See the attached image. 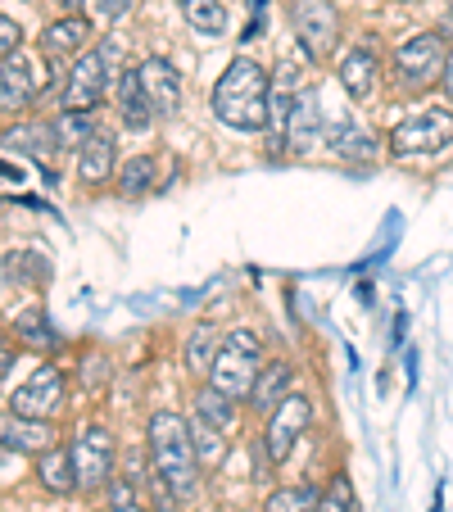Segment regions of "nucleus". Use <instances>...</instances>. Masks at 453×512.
Listing matches in <instances>:
<instances>
[{
	"instance_id": "28",
	"label": "nucleus",
	"mask_w": 453,
	"mask_h": 512,
	"mask_svg": "<svg viewBox=\"0 0 453 512\" xmlns=\"http://www.w3.org/2000/svg\"><path fill=\"white\" fill-rule=\"evenodd\" d=\"M331 150H336V159H345V164H372V159L381 155V141L345 127V132H331Z\"/></svg>"
},
{
	"instance_id": "20",
	"label": "nucleus",
	"mask_w": 453,
	"mask_h": 512,
	"mask_svg": "<svg viewBox=\"0 0 453 512\" xmlns=\"http://www.w3.org/2000/svg\"><path fill=\"white\" fill-rule=\"evenodd\" d=\"M0 150L5 155H32V159H50L55 145V127L50 123H19L10 132H0Z\"/></svg>"
},
{
	"instance_id": "22",
	"label": "nucleus",
	"mask_w": 453,
	"mask_h": 512,
	"mask_svg": "<svg viewBox=\"0 0 453 512\" xmlns=\"http://www.w3.org/2000/svg\"><path fill=\"white\" fill-rule=\"evenodd\" d=\"M118 182V195H127V200H141V195H150L159 186V159L155 155H132L118 164L114 173Z\"/></svg>"
},
{
	"instance_id": "35",
	"label": "nucleus",
	"mask_w": 453,
	"mask_h": 512,
	"mask_svg": "<svg viewBox=\"0 0 453 512\" xmlns=\"http://www.w3.org/2000/svg\"><path fill=\"white\" fill-rule=\"evenodd\" d=\"M440 91H444V100L453 105V50H449V59H444V73H440Z\"/></svg>"
},
{
	"instance_id": "8",
	"label": "nucleus",
	"mask_w": 453,
	"mask_h": 512,
	"mask_svg": "<svg viewBox=\"0 0 453 512\" xmlns=\"http://www.w3.org/2000/svg\"><path fill=\"white\" fill-rule=\"evenodd\" d=\"M327 123H322V109L313 91H286V123L277 127V136H268L272 150H286V155H309L318 150Z\"/></svg>"
},
{
	"instance_id": "37",
	"label": "nucleus",
	"mask_w": 453,
	"mask_h": 512,
	"mask_svg": "<svg viewBox=\"0 0 453 512\" xmlns=\"http://www.w3.org/2000/svg\"><path fill=\"white\" fill-rule=\"evenodd\" d=\"M449 28H453V0H449Z\"/></svg>"
},
{
	"instance_id": "16",
	"label": "nucleus",
	"mask_w": 453,
	"mask_h": 512,
	"mask_svg": "<svg viewBox=\"0 0 453 512\" xmlns=\"http://www.w3.org/2000/svg\"><path fill=\"white\" fill-rule=\"evenodd\" d=\"M55 445V426L37 422V417H19V413H5L0 417V449H10L19 458H37L41 449Z\"/></svg>"
},
{
	"instance_id": "27",
	"label": "nucleus",
	"mask_w": 453,
	"mask_h": 512,
	"mask_svg": "<svg viewBox=\"0 0 453 512\" xmlns=\"http://www.w3.org/2000/svg\"><path fill=\"white\" fill-rule=\"evenodd\" d=\"M14 336H19V345H28V349H41V354L59 345V331L50 327L46 309H23L19 318H14Z\"/></svg>"
},
{
	"instance_id": "34",
	"label": "nucleus",
	"mask_w": 453,
	"mask_h": 512,
	"mask_svg": "<svg viewBox=\"0 0 453 512\" xmlns=\"http://www.w3.org/2000/svg\"><path fill=\"white\" fill-rule=\"evenodd\" d=\"M50 5H55V19H68V14L87 10V0H50Z\"/></svg>"
},
{
	"instance_id": "32",
	"label": "nucleus",
	"mask_w": 453,
	"mask_h": 512,
	"mask_svg": "<svg viewBox=\"0 0 453 512\" xmlns=\"http://www.w3.org/2000/svg\"><path fill=\"white\" fill-rule=\"evenodd\" d=\"M136 0H87V14L100 23H118L123 14H132Z\"/></svg>"
},
{
	"instance_id": "39",
	"label": "nucleus",
	"mask_w": 453,
	"mask_h": 512,
	"mask_svg": "<svg viewBox=\"0 0 453 512\" xmlns=\"http://www.w3.org/2000/svg\"><path fill=\"white\" fill-rule=\"evenodd\" d=\"M0 345H5V336H0Z\"/></svg>"
},
{
	"instance_id": "5",
	"label": "nucleus",
	"mask_w": 453,
	"mask_h": 512,
	"mask_svg": "<svg viewBox=\"0 0 453 512\" xmlns=\"http://www.w3.org/2000/svg\"><path fill=\"white\" fill-rule=\"evenodd\" d=\"M453 145V109H413L390 127V155L395 159H431Z\"/></svg>"
},
{
	"instance_id": "24",
	"label": "nucleus",
	"mask_w": 453,
	"mask_h": 512,
	"mask_svg": "<svg viewBox=\"0 0 453 512\" xmlns=\"http://www.w3.org/2000/svg\"><path fill=\"white\" fill-rule=\"evenodd\" d=\"M50 127H55V145H59V150H73V155H78L82 141H91V136L100 132L96 109H59Z\"/></svg>"
},
{
	"instance_id": "14",
	"label": "nucleus",
	"mask_w": 453,
	"mask_h": 512,
	"mask_svg": "<svg viewBox=\"0 0 453 512\" xmlns=\"http://www.w3.org/2000/svg\"><path fill=\"white\" fill-rule=\"evenodd\" d=\"M96 46V28H91V14H68V19H50L41 32V55L64 64V59H78Z\"/></svg>"
},
{
	"instance_id": "26",
	"label": "nucleus",
	"mask_w": 453,
	"mask_h": 512,
	"mask_svg": "<svg viewBox=\"0 0 453 512\" xmlns=\"http://www.w3.org/2000/svg\"><path fill=\"white\" fill-rule=\"evenodd\" d=\"M182 19H186V28L200 32V37H222L227 23H232V14H227L222 0H182Z\"/></svg>"
},
{
	"instance_id": "38",
	"label": "nucleus",
	"mask_w": 453,
	"mask_h": 512,
	"mask_svg": "<svg viewBox=\"0 0 453 512\" xmlns=\"http://www.w3.org/2000/svg\"><path fill=\"white\" fill-rule=\"evenodd\" d=\"M399 5H417V0H399Z\"/></svg>"
},
{
	"instance_id": "10",
	"label": "nucleus",
	"mask_w": 453,
	"mask_h": 512,
	"mask_svg": "<svg viewBox=\"0 0 453 512\" xmlns=\"http://www.w3.org/2000/svg\"><path fill=\"white\" fill-rule=\"evenodd\" d=\"M64 399H68V381L55 363H41L28 381L10 395V413L19 417H37V422H55L64 413Z\"/></svg>"
},
{
	"instance_id": "2",
	"label": "nucleus",
	"mask_w": 453,
	"mask_h": 512,
	"mask_svg": "<svg viewBox=\"0 0 453 512\" xmlns=\"http://www.w3.org/2000/svg\"><path fill=\"white\" fill-rule=\"evenodd\" d=\"M145 440H150V472L173 490L177 503H191L200 494V454H195L191 440V422L182 413H155L145 426Z\"/></svg>"
},
{
	"instance_id": "19",
	"label": "nucleus",
	"mask_w": 453,
	"mask_h": 512,
	"mask_svg": "<svg viewBox=\"0 0 453 512\" xmlns=\"http://www.w3.org/2000/svg\"><path fill=\"white\" fill-rule=\"evenodd\" d=\"M290 390H295V368H290L286 358H272V363H263V372H259V381H254V390H250L245 404H250L254 413L268 417Z\"/></svg>"
},
{
	"instance_id": "31",
	"label": "nucleus",
	"mask_w": 453,
	"mask_h": 512,
	"mask_svg": "<svg viewBox=\"0 0 453 512\" xmlns=\"http://www.w3.org/2000/svg\"><path fill=\"white\" fill-rule=\"evenodd\" d=\"M313 512H354V490H349L345 476H331V485L318 494V508Z\"/></svg>"
},
{
	"instance_id": "29",
	"label": "nucleus",
	"mask_w": 453,
	"mask_h": 512,
	"mask_svg": "<svg viewBox=\"0 0 453 512\" xmlns=\"http://www.w3.org/2000/svg\"><path fill=\"white\" fill-rule=\"evenodd\" d=\"M191 440H195V454H200L204 472H209V467H218L222 458H227V431H218L213 422H204L200 413H195V422H191Z\"/></svg>"
},
{
	"instance_id": "3",
	"label": "nucleus",
	"mask_w": 453,
	"mask_h": 512,
	"mask_svg": "<svg viewBox=\"0 0 453 512\" xmlns=\"http://www.w3.org/2000/svg\"><path fill=\"white\" fill-rule=\"evenodd\" d=\"M263 363H268V349H263V336L254 327H232V331H222V345H218V358H213V368H209V386L222 390V395H232V399H250L254 381H259Z\"/></svg>"
},
{
	"instance_id": "4",
	"label": "nucleus",
	"mask_w": 453,
	"mask_h": 512,
	"mask_svg": "<svg viewBox=\"0 0 453 512\" xmlns=\"http://www.w3.org/2000/svg\"><path fill=\"white\" fill-rule=\"evenodd\" d=\"M444 59H449V41L444 32H413L395 46L390 55V78L404 96H422V91L440 87V73H444Z\"/></svg>"
},
{
	"instance_id": "13",
	"label": "nucleus",
	"mask_w": 453,
	"mask_h": 512,
	"mask_svg": "<svg viewBox=\"0 0 453 512\" xmlns=\"http://www.w3.org/2000/svg\"><path fill=\"white\" fill-rule=\"evenodd\" d=\"M336 82L345 87V96L367 100L376 91V82H381V50H376L367 37L354 41V46H345L336 59Z\"/></svg>"
},
{
	"instance_id": "15",
	"label": "nucleus",
	"mask_w": 453,
	"mask_h": 512,
	"mask_svg": "<svg viewBox=\"0 0 453 512\" xmlns=\"http://www.w3.org/2000/svg\"><path fill=\"white\" fill-rule=\"evenodd\" d=\"M136 78H141V91L150 100V109H155V118H173L182 109V78H177V68L168 59H159V55L141 59Z\"/></svg>"
},
{
	"instance_id": "23",
	"label": "nucleus",
	"mask_w": 453,
	"mask_h": 512,
	"mask_svg": "<svg viewBox=\"0 0 453 512\" xmlns=\"http://www.w3.org/2000/svg\"><path fill=\"white\" fill-rule=\"evenodd\" d=\"M218 345H222V331L213 327V322H200V327H191V336H186L182 345V363L191 377H209L213 358H218Z\"/></svg>"
},
{
	"instance_id": "36",
	"label": "nucleus",
	"mask_w": 453,
	"mask_h": 512,
	"mask_svg": "<svg viewBox=\"0 0 453 512\" xmlns=\"http://www.w3.org/2000/svg\"><path fill=\"white\" fill-rule=\"evenodd\" d=\"M14 363H19V354H14L10 345H0V381H5V377L14 372Z\"/></svg>"
},
{
	"instance_id": "11",
	"label": "nucleus",
	"mask_w": 453,
	"mask_h": 512,
	"mask_svg": "<svg viewBox=\"0 0 453 512\" xmlns=\"http://www.w3.org/2000/svg\"><path fill=\"white\" fill-rule=\"evenodd\" d=\"M41 59L28 55V50H14V55L0 59V114H23V109L37 105V96L46 91Z\"/></svg>"
},
{
	"instance_id": "9",
	"label": "nucleus",
	"mask_w": 453,
	"mask_h": 512,
	"mask_svg": "<svg viewBox=\"0 0 453 512\" xmlns=\"http://www.w3.org/2000/svg\"><path fill=\"white\" fill-rule=\"evenodd\" d=\"M73 472H78V490H105L109 481H114V463H118V445L114 435L105 431V426H82L78 435H73Z\"/></svg>"
},
{
	"instance_id": "6",
	"label": "nucleus",
	"mask_w": 453,
	"mask_h": 512,
	"mask_svg": "<svg viewBox=\"0 0 453 512\" xmlns=\"http://www.w3.org/2000/svg\"><path fill=\"white\" fill-rule=\"evenodd\" d=\"M313 426V395H304V390H290L286 399H281L277 408H272L268 417H263V431H259V449L263 458H268L272 467H281L290 454H295V445L309 435Z\"/></svg>"
},
{
	"instance_id": "30",
	"label": "nucleus",
	"mask_w": 453,
	"mask_h": 512,
	"mask_svg": "<svg viewBox=\"0 0 453 512\" xmlns=\"http://www.w3.org/2000/svg\"><path fill=\"white\" fill-rule=\"evenodd\" d=\"M318 508V490L309 485H281L263 499V512H313Z\"/></svg>"
},
{
	"instance_id": "1",
	"label": "nucleus",
	"mask_w": 453,
	"mask_h": 512,
	"mask_svg": "<svg viewBox=\"0 0 453 512\" xmlns=\"http://www.w3.org/2000/svg\"><path fill=\"white\" fill-rule=\"evenodd\" d=\"M209 109L222 127L232 132H268L272 114V78L259 59H232L213 82Z\"/></svg>"
},
{
	"instance_id": "33",
	"label": "nucleus",
	"mask_w": 453,
	"mask_h": 512,
	"mask_svg": "<svg viewBox=\"0 0 453 512\" xmlns=\"http://www.w3.org/2000/svg\"><path fill=\"white\" fill-rule=\"evenodd\" d=\"M14 50H23V32H19V23H14L10 14H0V59L14 55Z\"/></svg>"
},
{
	"instance_id": "18",
	"label": "nucleus",
	"mask_w": 453,
	"mask_h": 512,
	"mask_svg": "<svg viewBox=\"0 0 453 512\" xmlns=\"http://www.w3.org/2000/svg\"><path fill=\"white\" fill-rule=\"evenodd\" d=\"M114 173H118V145H114V136L100 127L91 141L78 145V177L87 186H105V182H114Z\"/></svg>"
},
{
	"instance_id": "17",
	"label": "nucleus",
	"mask_w": 453,
	"mask_h": 512,
	"mask_svg": "<svg viewBox=\"0 0 453 512\" xmlns=\"http://www.w3.org/2000/svg\"><path fill=\"white\" fill-rule=\"evenodd\" d=\"M114 105H118V123H123L127 132H150V127H155V109L145 100L136 68H123L114 78Z\"/></svg>"
},
{
	"instance_id": "21",
	"label": "nucleus",
	"mask_w": 453,
	"mask_h": 512,
	"mask_svg": "<svg viewBox=\"0 0 453 512\" xmlns=\"http://www.w3.org/2000/svg\"><path fill=\"white\" fill-rule=\"evenodd\" d=\"M37 481L50 494H73L78 490V472H73V449L68 445H50L37 454Z\"/></svg>"
},
{
	"instance_id": "7",
	"label": "nucleus",
	"mask_w": 453,
	"mask_h": 512,
	"mask_svg": "<svg viewBox=\"0 0 453 512\" xmlns=\"http://www.w3.org/2000/svg\"><path fill=\"white\" fill-rule=\"evenodd\" d=\"M290 28L309 59H331L340 50V10L336 0H286Z\"/></svg>"
},
{
	"instance_id": "25",
	"label": "nucleus",
	"mask_w": 453,
	"mask_h": 512,
	"mask_svg": "<svg viewBox=\"0 0 453 512\" xmlns=\"http://www.w3.org/2000/svg\"><path fill=\"white\" fill-rule=\"evenodd\" d=\"M195 413L204 417V422H213L218 431H227L232 435L236 431V422H241V399H232V395H222V390H213L209 381L200 386V395H195Z\"/></svg>"
},
{
	"instance_id": "12",
	"label": "nucleus",
	"mask_w": 453,
	"mask_h": 512,
	"mask_svg": "<svg viewBox=\"0 0 453 512\" xmlns=\"http://www.w3.org/2000/svg\"><path fill=\"white\" fill-rule=\"evenodd\" d=\"M109 82H114V73L105 68L100 50L91 46L87 55H78L73 68L64 73V91H59V100H64V109H100V100L109 96Z\"/></svg>"
}]
</instances>
